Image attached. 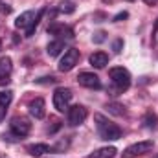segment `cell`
Listing matches in <instances>:
<instances>
[{"mask_svg": "<svg viewBox=\"0 0 158 158\" xmlns=\"http://www.w3.org/2000/svg\"><path fill=\"white\" fill-rule=\"evenodd\" d=\"M96 123H98V132L101 140H119L121 138V129L116 123H112L109 118H105L103 114H96L94 116Z\"/></svg>", "mask_w": 158, "mask_h": 158, "instance_id": "cell-1", "label": "cell"}, {"mask_svg": "<svg viewBox=\"0 0 158 158\" xmlns=\"http://www.w3.org/2000/svg\"><path fill=\"white\" fill-rule=\"evenodd\" d=\"M109 76H110V79H112V83H114V86H116L118 92H123V90H127L131 86V74L123 66L110 68L109 70Z\"/></svg>", "mask_w": 158, "mask_h": 158, "instance_id": "cell-2", "label": "cell"}, {"mask_svg": "<svg viewBox=\"0 0 158 158\" xmlns=\"http://www.w3.org/2000/svg\"><path fill=\"white\" fill-rule=\"evenodd\" d=\"M72 96H74V94H72L70 88H64V86L57 88V90L53 92V107H55V110H57V112H66V110L70 109Z\"/></svg>", "mask_w": 158, "mask_h": 158, "instance_id": "cell-3", "label": "cell"}, {"mask_svg": "<svg viewBox=\"0 0 158 158\" xmlns=\"http://www.w3.org/2000/svg\"><path fill=\"white\" fill-rule=\"evenodd\" d=\"M153 147H155V142L153 140H143V142H138V143L129 145L121 153V156L123 158H138V156H142V155H145V153H149V151H153Z\"/></svg>", "mask_w": 158, "mask_h": 158, "instance_id": "cell-4", "label": "cell"}, {"mask_svg": "<svg viewBox=\"0 0 158 158\" xmlns=\"http://www.w3.org/2000/svg\"><path fill=\"white\" fill-rule=\"evenodd\" d=\"M77 63H79V50L70 48V50H66L64 55L61 57V61H59V70H61V72H70V70L76 68Z\"/></svg>", "mask_w": 158, "mask_h": 158, "instance_id": "cell-5", "label": "cell"}, {"mask_svg": "<svg viewBox=\"0 0 158 158\" xmlns=\"http://www.w3.org/2000/svg\"><path fill=\"white\" fill-rule=\"evenodd\" d=\"M9 129H11V132H15L19 138H24V136L30 134L31 123H30V119L22 118V116H15V118H11V121H9Z\"/></svg>", "mask_w": 158, "mask_h": 158, "instance_id": "cell-6", "label": "cell"}, {"mask_svg": "<svg viewBox=\"0 0 158 158\" xmlns=\"http://www.w3.org/2000/svg\"><path fill=\"white\" fill-rule=\"evenodd\" d=\"M66 114H68V123L72 127H77L81 123H85V119L88 116V110L83 105H74V107H70L66 110Z\"/></svg>", "mask_w": 158, "mask_h": 158, "instance_id": "cell-7", "label": "cell"}, {"mask_svg": "<svg viewBox=\"0 0 158 158\" xmlns=\"http://www.w3.org/2000/svg\"><path fill=\"white\" fill-rule=\"evenodd\" d=\"M77 83L85 88H90V90H99L101 88V79L94 72H81L77 76Z\"/></svg>", "mask_w": 158, "mask_h": 158, "instance_id": "cell-8", "label": "cell"}, {"mask_svg": "<svg viewBox=\"0 0 158 158\" xmlns=\"http://www.w3.org/2000/svg\"><path fill=\"white\" fill-rule=\"evenodd\" d=\"M48 33L55 35L59 40H64V39H74V30L64 26V24H52L48 28Z\"/></svg>", "mask_w": 158, "mask_h": 158, "instance_id": "cell-9", "label": "cell"}, {"mask_svg": "<svg viewBox=\"0 0 158 158\" xmlns=\"http://www.w3.org/2000/svg\"><path fill=\"white\" fill-rule=\"evenodd\" d=\"M28 112H30L35 119H42L46 116V103H44V99H42V98H35L33 101H30Z\"/></svg>", "mask_w": 158, "mask_h": 158, "instance_id": "cell-10", "label": "cell"}, {"mask_svg": "<svg viewBox=\"0 0 158 158\" xmlns=\"http://www.w3.org/2000/svg\"><path fill=\"white\" fill-rule=\"evenodd\" d=\"M13 72V61L11 57H2L0 59V85H7Z\"/></svg>", "mask_w": 158, "mask_h": 158, "instance_id": "cell-11", "label": "cell"}, {"mask_svg": "<svg viewBox=\"0 0 158 158\" xmlns=\"http://www.w3.org/2000/svg\"><path fill=\"white\" fill-rule=\"evenodd\" d=\"M35 11H24L22 15H19L17 17V20H15V28H19V30H28L30 26H31V22L35 20Z\"/></svg>", "mask_w": 158, "mask_h": 158, "instance_id": "cell-12", "label": "cell"}, {"mask_svg": "<svg viewBox=\"0 0 158 158\" xmlns=\"http://www.w3.org/2000/svg\"><path fill=\"white\" fill-rule=\"evenodd\" d=\"M88 61H90V64H92L94 68H105V66L109 64V55H107L105 52H94Z\"/></svg>", "mask_w": 158, "mask_h": 158, "instance_id": "cell-13", "label": "cell"}, {"mask_svg": "<svg viewBox=\"0 0 158 158\" xmlns=\"http://www.w3.org/2000/svg\"><path fill=\"white\" fill-rule=\"evenodd\" d=\"M26 151L31 155V156H42V155H46V153H50L52 149H50V145H46V143H31V145H28L26 147Z\"/></svg>", "mask_w": 158, "mask_h": 158, "instance_id": "cell-14", "label": "cell"}, {"mask_svg": "<svg viewBox=\"0 0 158 158\" xmlns=\"http://www.w3.org/2000/svg\"><path fill=\"white\" fill-rule=\"evenodd\" d=\"M116 153H118V149L110 145V147H101V149L94 151L92 155H88L86 158H114L116 156Z\"/></svg>", "mask_w": 158, "mask_h": 158, "instance_id": "cell-15", "label": "cell"}, {"mask_svg": "<svg viewBox=\"0 0 158 158\" xmlns=\"http://www.w3.org/2000/svg\"><path fill=\"white\" fill-rule=\"evenodd\" d=\"M63 50H64V40L55 39V40H52V42L48 44V48H46V53H48L50 57H57V55H59Z\"/></svg>", "mask_w": 158, "mask_h": 158, "instance_id": "cell-16", "label": "cell"}, {"mask_svg": "<svg viewBox=\"0 0 158 158\" xmlns=\"http://www.w3.org/2000/svg\"><path fill=\"white\" fill-rule=\"evenodd\" d=\"M44 11H46L44 7L37 11V15H35V20H33V22H31V26L26 30V37H31V35L35 33V30H37V26H39V22H40V19H42V15H44Z\"/></svg>", "mask_w": 158, "mask_h": 158, "instance_id": "cell-17", "label": "cell"}, {"mask_svg": "<svg viewBox=\"0 0 158 158\" xmlns=\"http://www.w3.org/2000/svg\"><path fill=\"white\" fill-rule=\"evenodd\" d=\"M105 109H107L110 114H114V116H123V114H125V107L119 105V103H107Z\"/></svg>", "mask_w": 158, "mask_h": 158, "instance_id": "cell-18", "label": "cell"}, {"mask_svg": "<svg viewBox=\"0 0 158 158\" xmlns=\"http://www.w3.org/2000/svg\"><path fill=\"white\" fill-rule=\"evenodd\" d=\"M11 101H13V92H11V90H2V92H0V105L7 109Z\"/></svg>", "mask_w": 158, "mask_h": 158, "instance_id": "cell-19", "label": "cell"}, {"mask_svg": "<svg viewBox=\"0 0 158 158\" xmlns=\"http://www.w3.org/2000/svg\"><path fill=\"white\" fill-rule=\"evenodd\" d=\"M158 123V118L153 114V112H147L145 116H143V125L147 127V129H153V127H156Z\"/></svg>", "mask_w": 158, "mask_h": 158, "instance_id": "cell-20", "label": "cell"}, {"mask_svg": "<svg viewBox=\"0 0 158 158\" xmlns=\"http://www.w3.org/2000/svg\"><path fill=\"white\" fill-rule=\"evenodd\" d=\"M59 11L64 13V15H72V13L76 11V4H74V2H63V4L59 6Z\"/></svg>", "mask_w": 158, "mask_h": 158, "instance_id": "cell-21", "label": "cell"}, {"mask_svg": "<svg viewBox=\"0 0 158 158\" xmlns=\"http://www.w3.org/2000/svg\"><path fill=\"white\" fill-rule=\"evenodd\" d=\"M92 40H94L96 44H101V42H105V40H107V33H105V31H98V33L92 37Z\"/></svg>", "mask_w": 158, "mask_h": 158, "instance_id": "cell-22", "label": "cell"}, {"mask_svg": "<svg viewBox=\"0 0 158 158\" xmlns=\"http://www.w3.org/2000/svg\"><path fill=\"white\" fill-rule=\"evenodd\" d=\"M112 50H114L116 53H121V50H123V40H121V39H116V40H114V44H112Z\"/></svg>", "mask_w": 158, "mask_h": 158, "instance_id": "cell-23", "label": "cell"}, {"mask_svg": "<svg viewBox=\"0 0 158 158\" xmlns=\"http://www.w3.org/2000/svg\"><path fill=\"white\" fill-rule=\"evenodd\" d=\"M55 81H57V79L52 77V76H50V77H40V79H37V83H40V85H48V83L52 85V83H55Z\"/></svg>", "mask_w": 158, "mask_h": 158, "instance_id": "cell-24", "label": "cell"}, {"mask_svg": "<svg viewBox=\"0 0 158 158\" xmlns=\"http://www.w3.org/2000/svg\"><path fill=\"white\" fill-rule=\"evenodd\" d=\"M129 17V13L127 11H121V13H118L116 17H114V22H119V20H123V19H127Z\"/></svg>", "mask_w": 158, "mask_h": 158, "instance_id": "cell-25", "label": "cell"}, {"mask_svg": "<svg viewBox=\"0 0 158 158\" xmlns=\"http://www.w3.org/2000/svg\"><path fill=\"white\" fill-rule=\"evenodd\" d=\"M4 118H6V107H2V105H0V121H2Z\"/></svg>", "mask_w": 158, "mask_h": 158, "instance_id": "cell-26", "label": "cell"}, {"mask_svg": "<svg viewBox=\"0 0 158 158\" xmlns=\"http://www.w3.org/2000/svg\"><path fill=\"white\" fill-rule=\"evenodd\" d=\"M143 2H145L147 6H153V4H156V0H143Z\"/></svg>", "mask_w": 158, "mask_h": 158, "instance_id": "cell-27", "label": "cell"}, {"mask_svg": "<svg viewBox=\"0 0 158 158\" xmlns=\"http://www.w3.org/2000/svg\"><path fill=\"white\" fill-rule=\"evenodd\" d=\"M155 158H158V155H156V156H155Z\"/></svg>", "mask_w": 158, "mask_h": 158, "instance_id": "cell-28", "label": "cell"}, {"mask_svg": "<svg viewBox=\"0 0 158 158\" xmlns=\"http://www.w3.org/2000/svg\"><path fill=\"white\" fill-rule=\"evenodd\" d=\"M0 44H2V42H0Z\"/></svg>", "mask_w": 158, "mask_h": 158, "instance_id": "cell-29", "label": "cell"}]
</instances>
